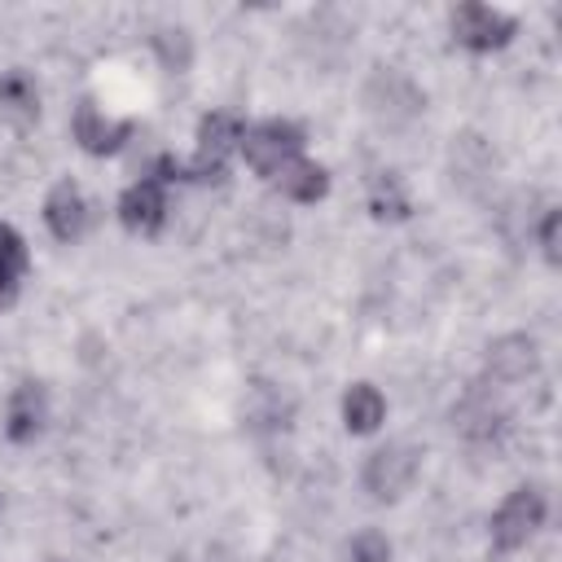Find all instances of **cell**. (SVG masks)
<instances>
[{
	"instance_id": "6da1fadb",
	"label": "cell",
	"mask_w": 562,
	"mask_h": 562,
	"mask_svg": "<svg viewBox=\"0 0 562 562\" xmlns=\"http://www.w3.org/2000/svg\"><path fill=\"white\" fill-rule=\"evenodd\" d=\"M360 101L386 127H404V123H413L426 110V92L400 66H373V75L360 88Z\"/></svg>"
},
{
	"instance_id": "7a4b0ae2",
	"label": "cell",
	"mask_w": 562,
	"mask_h": 562,
	"mask_svg": "<svg viewBox=\"0 0 562 562\" xmlns=\"http://www.w3.org/2000/svg\"><path fill=\"white\" fill-rule=\"evenodd\" d=\"M241 132H246V119H241V114H233V110H211V114L198 123V149H193V158L184 162V176H180V180H224V167H228V158L237 154Z\"/></svg>"
},
{
	"instance_id": "3957f363",
	"label": "cell",
	"mask_w": 562,
	"mask_h": 562,
	"mask_svg": "<svg viewBox=\"0 0 562 562\" xmlns=\"http://www.w3.org/2000/svg\"><path fill=\"white\" fill-rule=\"evenodd\" d=\"M303 145H307V136H303V127L299 123H290V119H263V123H250L246 132H241V158H246V167L250 171H259V176H277L285 162H294V158H303Z\"/></svg>"
},
{
	"instance_id": "277c9868",
	"label": "cell",
	"mask_w": 562,
	"mask_h": 562,
	"mask_svg": "<svg viewBox=\"0 0 562 562\" xmlns=\"http://www.w3.org/2000/svg\"><path fill=\"white\" fill-rule=\"evenodd\" d=\"M544 514H549V501H544L540 487H531V483L514 487V492L496 505V514H492V549H501V553L522 549V544L544 527Z\"/></svg>"
},
{
	"instance_id": "5b68a950",
	"label": "cell",
	"mask_w": 562,
	"mask_h": 562,
	"mask_svg": "<svg viewBox=\"0 0 562 562\" xmlns=\"http://www.w3.org/2000/svg\"><path fill=\"white\" fill-rule=\"evenodd\" d=\"M417 470H422V448L395 439V443H382V448L369 452V461L360 470V483L373 501H400L413 487Z\"/></svg>"
},
{
	"instance_id": "8992f818",
	"label": "cell",
	"mask_w": 562,
	"mask_h": 562,
	"mask_svg": "<svg viewBox=\"0 0 562 562\" xmlns=\"http://www.w3.org/2000/svg\"><path fill=\"white\" fill-rule=\"evenodd\" d=\"M452 40L461 44V48H470V53H496V48H505L509 40H514V31H518V22L509 18V13H501V9H492V4H457L452 9Z\"/></svg>"
},
{
	"instance_id": "52a82bcc",
	"label": "cell",
	"mask_w": 562,
	"mask_h": 562,
	"mask_svg": "<svg viewBox=\"0 0 562 562\" xmlns=\"http://www.w3.org/2000/svg\"><path fill=\"white\" fill-rule=\"evenodd\" d=\"M70 136H75V145H79L83 154L105 158V154H119V149L132 140V123L101 114L92 101H79L75 114H70Z\"/></svg>"
},
{
	"instance_id": "ba28073f",
	"label": "cell",
	"mask_w": 562,
	"mask_h": 562,
	"mask_svg": "<svg viewBox=\"0 0 562 562\" xmlns=\"http://www.w3.org/2000/svg\"><path fill=\"white\" fill-rule=\"evenodd\" d=\"M167 220V184L154 180V176H140L132 180L123 193H119V224L136 237H149L158 233Z\"/></svg>"
},
{
	"instance_id": "9c48e42d",
	"label": "cell",
	"mask_w": 562,
	"mask_h": 562,
	"mask_svg": "<svg viewBox=\"0 0 562 562\" xmlns=\"http://www.w3.org/2000/svg\"><path fill=\"white\" fill-rule=\"evenodd\" d=\"M44 224H48V233L57 241H79L88 233L92 206H88V198H83V189L75 180H57L48 189V198H44Z\"/></svg>"
},
{
	"instance_id": "30bf717a",
	"label": "cell",
	"mask_w": 562,
	"mask_h": 562,
	"mask_svg": "<svg viewBox=\"0 0 562 562\" xmlns=\"http://www.w3.org/2000/svg\"><path fill=\"white\" fill-rule=\"evenodd\" d=\"M44 422H48V391H44V382H35V378L18 382L9 391V404H4V435L13 443H31L44 430Z\"/></svg>"
},
{
	"instance_id": "8fae6325",
	"label": "cell",
	"mask_w": 562,
	"mask_h": 562,
	"mask_svg": "<svg viewBox=\"0 0 562 562\" xmlns=\"http://www.w3.org/2000/svg\"><path fill=\"white\" fill-rule=\"evenodd\" d=\"M540 364V351H536V338L527 334H505L487 347V378L496 386H514V382H527Z\"/></svg>"
},
{
	"instance_id": "7c38bea8",
	"label": "cell",
	"mask_w": 562,
	"mask_h": 562,
	"mask_svg": "<svg viewBox=\"0 0 562 562\" xmlns=\"http://www.w3.org/2000/svg\"><path fill=\"white\" fill-rule=\"evenodd\" d=\"M452 430H461L465 439H492L505 430V408L479 386L452 408Z\"/></svg>"
},
{
	"instance_id": "4fadbf2b",
	"label": "cell",
	"mask_w": 562,
	"mask_h": 562,
	"mask_svg": "<svg viewBox=\"0 0 562 562\" xmlns=\"http://www.w3.org/2000/svg\"><path fill=\"white\" fill-rule=\"evenodd\" d=\"M272 184H277V193L290 198V202H321V198L329 193V171H325L321 162H312V158H294V162H285V167L272 176Z\"/></svg>"
},
{
	"instance_id": "5bb4252c",
	"label": "cell",
	"mask_w": 562,
	"mask_h": 562,
	"mask_svg": "<svg viewBox=\"0 0 562 562\" xmlns=\"http://www.w3.org/2000/svg\"><path fill=\"white\" fill-rule=\"evenodd\" d=\"M0 114L13 123V127H26L40 119V88L26 70H4L0 75Z\"/></svg>"
},
{
	"instance_id": "9a60e30c",
	"label": "cell",
	"mask_w": 562,
	"mask_h": 562,
	"mask_svg": "<svg viewBox=\"0 0 562 562\" xmlns=\"http://www.w3.org/2000/svg\"><path fill=\"white\" fill-rule=\"evenodd\" d=\"M31 268V250H26V237L0 220V307H9L22 290V277Z\"/></svg>"
},
{
	"instance_id": "2e32d148",
	"label": "cell",
	"mask_w": 562,
	"mask_h": 562,
	"mask_svg": "<svg viewBox=\"0 0 562 562\" xmlns=\"http://www.w3.org/2000/svg\"><path fill=\"white\" fill-rule=\"evenodd\" d=\"M382 417H386V400H382V391L373 382L347 386V395H342V426L351 435H373L382 426Z\"/></svg>"
},
{
	"instance_id": "e0dca14e",
	"label": "cell",
	"mask_w": 562,
	"mask_h": 562,
	"mask_svg": "<svg viewBox=\"0 0 562 562\" xmlns=\"http://www.w3.org/2000/svg\"><path fill=\"white\" fill-rule=\"evenodd\" d=\"M369 211L378 220H404L408 215V193H404V184H400L395 171H378L369 180Z\"/></svg>"
},
{
	"instance_id": "ac0fdd59",
	"label": "cell",
	"mask_w": 562,
	"mask_h": 562,
	"mask_svg": "<svg viewBox=\"0 0 562 562\" xmlns=\"http://www.w3.org/2000/svg\"><path fill=\"white\" fill-rule=\"evenodd\" d=\"M154 53H158V61H162L171 75H180V70H189V61H193V40H189L184 26H162V31L154 35Z\"/></svg>"
},
{
	"instance_id": "d6986e66",
	"label": "cell",
	"mask_w": 562,
	"mask_h": 562,
	"mask_svg": "<svg viewBox=\"0 0 562 562\" xmlns=\"http://www.w3.org/2000/svg\"><path fill=\"white\" fill-rule=\"evenodd\" d=\"M351 562H391V540L378 527H364L351 536Z\"/></svg>"
},
{
	"instance_id": "ffe728a7",
	"label": "cell",
	"mask_w": 562,
	"mask_h": 562,
	"mask_svg": "<svg viewBox=\"0 0 562 562\" xmlns=\"http://www.w3.org/2000/svg\"><path fill=\"white\" fill-rule=\"evenodd\" d=\"M540 250H544L549 263L562 259V211L558 206H549L544 220H540Z\"/></svg>"
},
{
	"instance_id": "44dd1931",
	"label": "cell",
	"mask_w": 562,
	"mask_h": 562,
	"mask_svg": "<svg viewBox=\"0 0 562 562\" xmlns=\"http://www.w3.org/2000/svg\"><path fill=\"white\" fill-rule=\"evenodd\" d=\"M48 562H61V558H48Z\"/></svg>"
}]
</instances>
